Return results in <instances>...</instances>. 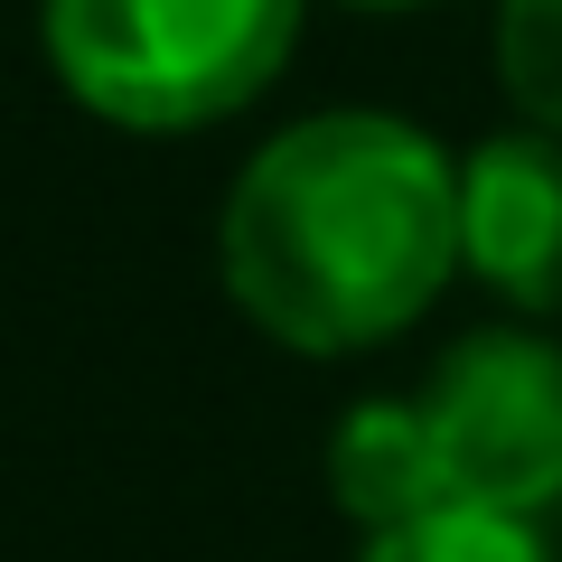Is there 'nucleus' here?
<instances>
[{"label": "nucleus", "mask_w": 562, "mask_h": 562, "mask_svg": "<svg viewBox=\"0 0 562 562\" xmlns=\"http://www.w3.org/2000/svg\"><path fill=\"white\" fill-rule=\"evenodd\" d=\"M225 301L301 357L413 328L460 272V160L403 113L272 132L216 216Z\"/></svg>", "instance_id": "nucleus-1"}, {"label": "nucleus", "mask_w": 562, "mask_h": 562, "mask_svg": "<svg viewBox=\"0 0 562 562\" xmlns=\"http://www.w3.org/2000/svg\"><path fill=\"white\" fill-rule=\"evenodd\" d=\"M338 506L384 535L431 506L525 516L562 497V347L525 328L460 338L422 394H375L328 441Z\"/></svg>", "instance_id": "nucleus-2"}, {"label": "nucleus", "mask_w": 562, "mask_h": 562, "mask_svg": "<svg viewBox=\"0 0 562 562\" xmlns=\"http://www.w3.org/2000/svg\"><path fill=\"white\" fill-rule=\"evenodd\" d=\"M47 66L122 132H206L244 113L301 38V0H47Z\"/></svg>", "instance_id": "nucleus-3"}, {"label": "nucleus", "mask_w": 562, "mask_h": 562, "mask_svg": "<svg viewBox=\"0 0 562 562\" xmlns=\"http://www.w3.org/2000/svg\"><path fill=\"white\" fill-rule=\"evenodd\" d=\"M460 262L525 319H562V132H487L460 160Z\"/></svg>", "instance_id": "nucleus-4"}, {"label": "nucleus", "mask_w": 562, "mask_h": 562, "mask_svg": "<svg viewBox=\"0 0 562 562\" xmlns=\"http://www.w3.org/2000/svg\"><path fill=\"white\" fill-rule=\"evenodd\" d=\"M366 562H553L525 516H487V506H431L384 535H366Z\"/></svg>", "instance_id": "nucleus-5"}, {"label": "nucleus", "mask_w": 562, "mask_h": 562, "mask_svg": "<svg viewBox=\"0 0 562 562\" xmlns=\"http://www.w3.org/2000/svg\"><path fill=\"white\" fill-rule=\"evenodd\" d=\"M497 76L535 132H562V0H497Z\"/></svg>", "instance_id": "nucleus-6"}, {"label": "nucleus", "mask_w": 562, "mask_h": 562, "mask_svg": "<svg viewBox=\"0 0 562 562\" xmlns=\"http://www.w3.org/2000/svg\"><path fill=\"white\" fill-rule=\"evenodd\" d=\"M357 10H431V0H357Z\"/></svg>", "instance_id": "nucleus-7"}]
</instances>
